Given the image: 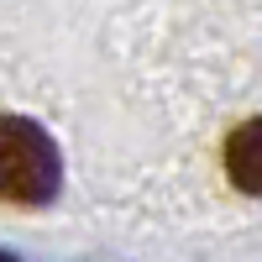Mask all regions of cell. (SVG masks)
<instances>
[{
    "label": "cell",
    "instance_id": "obj_2",
    "mask_svg": "<svg viewBox=\"0 0 262 262\" xmlns=\"http://www.w3.org/2000/svg\"><path fill=\"white\" fill-rule=\"evenodd\" d=\"M226 173H231L236 189L262 194V116L257 121H242L226 137Z\"/></svg>",
    "mask_w": 262,
    "mask_h": 262
},
{
    "label": "cell",
    "instance_id": "obj_1",
    "mask_svg": "<svg viewBox=\"0 0 262 262\" xmlns=\"http://www.w3.org/2000/svg\"><path fill=\"white\" fill-rule=\"evenodd\" d=\"M63 184V158L53 137L27 116H0V200L48 205Z\"/></svg>",
    "mask_w": 262,
    "mask_h": 262
},
{
    "label": "cell",
    "instance_id": "obj_3",
    "mask_svg": "<svg viewBox=\"0 0 262 262\" xmlns=\"http://www.w3.org/2000/svg\"><path fill=\"white\" fill-rule=\"evenodd\" d=\"M0 262H11V257H6V252H0Z\"/></svg>",
    "mask_w": 262,
    "mask_h": 262
}]
</instances>
